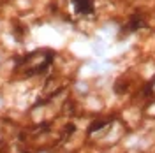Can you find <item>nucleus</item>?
Masks as SVG:
<instances>
[{"label": "nucleus", "mask_w": 155, "mask_h": 153, "mask_svg": "<svg viewBox=\"0 0 155 153\" xmlns=\"http://www.w3.org/2000/svg\"><path fill=\"white\" fill-rule=\"evenodd\" d=\"M76 2H79V0H76ZM81 2H83V0H81ZM78 7L83 11V12H88V11L92 9V5H87V4H81V5H78Z\"/></svg>", "instance_id": "obj_1"}]
</instances>
